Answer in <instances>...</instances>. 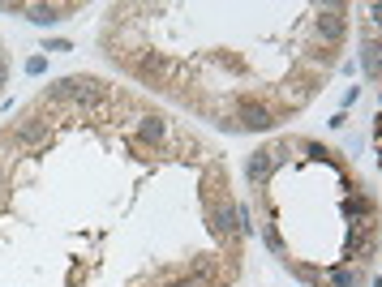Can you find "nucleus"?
Here are the masks:
<instances>
[{
	"instance_id": "nucleus-5",
	"label": "nucleus",
	"mask_w": 382,
	"mask_h": 287,
	"mask_svg": "<svg viewBox=\"0 0 382 287\" xmlns=\"http://www.w3.org/2000/svg\"><path fill=\"white\" fill-rule=\"evenodd\" d=\"M314 30H318V35L327 39V47H335V43L344 39V9H327L322 18L314 22Z\"/></svg>"
},
{
	"instance_id": "nucleus-12",
	"label": "nucleus",
	"mask_w": 382,
	"mask_h": 287,
	"mask_svg": "<svg viewBox=\"0 0 382 287\" xmlns=\"http://www.w3.org/2000/svg\"><path fill=\"white\" fill-rule=\"evenodd\" d=\"M5 77H9V69H5V65H0V86H5Z\"/></svg>"
},
{
	"instance_id": "nucleus-4",
	"label": "nucleus",
	"mask_w": 382,
	"mask_h": 287,
	"mask_svg": "<svg viewBox=\"0 0 382 287\" xmlns=\"http://www.w3.org/2000/svg\"><path fill=\"white\" fill-rule=\"evenodd\" d=\"M138 141H142V146H151V150H159L168 141V120L164 116H142L138 120Z\"/></svg>"
},
{
	"instance_id": "nucleus-2",
	"label": "nucleus",
	"mask_w": 382,
	"mask_h": 287,
	"mask_svg": "<svg viewBox=\"0 0 382 287\" xmlns=\"http://www.w3.org/2000/svg\"><path fill=\"white\" fill-rule=\"evenodd\" d=\"M275 120H279L275 107H270V103H253V99H241V103H236V116H232V124H236V129H245V133L275 129Z\"/></svg>"
},
{
	"instance_id": "nucleus-6",
	"label": "nucleus",
	"mask_w": 382,
	"mask_h": 287,
	"mask_svg": "<svg viewBox=\"0 0 382 287\" xmlns=\"http://www.w3.org/2000/svg\"><path fill=\"white\" fill-rule=\"evenodd\" d=\"M22 13L39 26H52V22L65 18V13H73V5H22Z\"/></svg>"
},
{
	"instance_id": "nucleus-10",
	"label": "nucleus",
	"mask_w": 382,
	"mask_h": 287,
	"mask_svg": "<svg viewBox=\"0 0 382 287\" xmlns=\"http://www.w3.org/2000/svg\"><path fill=\"white\" fill-rule=\"evenodd\" d=\"M43 69H47V60H43V56H35V60H30V65H26V73H30V77H39Z\"/></svg>"
},
{
	"instance_id": "nucleus-7",
	"label": "nucleus",
	"mask_w": 382,
	"mask_h": 287,
	"mask_svg": "<svg viewBox=\"0 0 382 287\" xmlns=\"http://www.w3.org/2000/svg\"><path fill=\"white\" fill-rule=\"evenodd\" d=\"M270 167H275V150H258V154H249V163H245V176L258 184L270 176Z\"/></svg>"
},
{
	"instance_id": "nucleus-3",
	"label": "nucleus",
	"mask_w": 382,
	"mask_h": 287,
	"mask_svg": "<svg viewBox=\"0 0 382 287\" xmlns=\"http://www.w3.org/2000/svg\"><path fill=\"white\" fill-rule=\"evenodd\" d=\"M47 133H52V120L43 116H26L9 129V141L13 146H39V141H47Z\"/></svg>"
},
{
	"instance_id": "nucleus-11",
	"label": "nucleus",
	"mask_w": 382,
	"mask_h": 287,
	"mask_svg": "<svg viewBox=\"0 0 382 287\" xmlns=\"http://www.w3.org/2000/svg\"><path fill=\"white\" fill-rule=\"evenodd\" d=\"M5 189H9V180H5V167H0V197H5Z\"/></svg>"
},
{
	"instance_id": "nucleus-1",
	"label": "nucleus",
	"mask_w": 382,
	"mask_h": 287,
	"mask_svg": "<svg viewBox=\"0 0 382 287\" xmlns=\"http://www.w3.org/2000/svg\"><path fill=\"white\" fill-rule=\"evenodd\" d=\"M133 69H138V77L142 82H151V86H177L181 82V65L177 60H168V56H155V52H147V56H138L133 60Z\"/></svg>"
},
{
	"instance_id": "nucleus-9",
	"label": "nucleus",
	"mask_w": 382,
	"mask_h": 287,
	"mask_svg": "<svg viewBox=\"0 0 382 287\" xmlns=\"http://www.w3.org/2000/svg\"><path fill=\"white\" fill-rule=\"evenodd\" d=\"M164 287H202V279H194V275H181V279H168Z\"/></svg>"
},
{
	"instance_id": "nucleus-8",
	"label": "nucleus",
	"mask_w": 382,
	"mask_h": 287,
	"mask_svg": "<svg viewBox=\"0 0 382 287\" xmlns=\"http://www.w3.org/2000/svg\"><path fill=\"white\" fill-rule=\"evenodd\" d=\"M327 283H335V287H361V270H335V275H327Z\"/></svg>"
}]
</instances>
